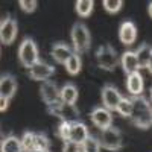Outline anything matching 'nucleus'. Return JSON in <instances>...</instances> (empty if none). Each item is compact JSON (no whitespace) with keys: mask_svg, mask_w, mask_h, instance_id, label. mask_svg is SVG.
<instances>
[{"mask_svg":"<svg viewBox=\"0 0 152 152\" xmlns=\"http://www.w3.org/2000/svg\"><path fill=\"white\" fill-rule=\"evenodd\" d=\"M132 99V113L129 122L138 129H149L152 126V104L142 96H131Z\"/></svg>","mask_w":152,"mask_h":152,"instance_id":"nucleus-1","label":"nucleus"},{"mask_svg":"<svg viewBox=\"0 0 152 152\" xmlns=\"http://www.w3.org/2000/svg\"><path fill=\"white\" fill-rule=\"evenodd\" d=\"M70 38H72V43H73L75 53H78V55L87 52L91 46V34L88 31V28L81 21H76L72 26Z\"/></svg>","mask_w":152,"mask_h":152,"instance_id":"nucleus-2","label":"nucleus"},{"mask_svg":"<svg viewBox=\"0 0 152 152\" xmlns=\"http://www.w3.org/2000/svg\"><path fill=\"white\" fill-rule=\"evenodd\" d=\"M18 61L23 67L28 70L40 61V53H38V47L32 38L26 37L23 38L20 46H18Z\"/></svg>","mask_w":152,"mask_h":152,"instance_id":"nucleus-3","label":"nucleus"},{"mask_svg":"<svg viewBox=\"0 0 152 152\" xmlns=\"http://www.w3.org/2000/svg\"><path fill=\"white\" fill-rule=\"evenodd\" d=\"M96 62L102 70L113 72V70H116V67L120 64V59H119V55L116 52V49H114L111 44H104L96 50Z\"/></svg>","mask_w":152,"mask_h":152,"instance_id":"nucleus-4","label":"nucleus"},{"mask_svg":"<svg viewBox=\"0 0 152 152\" xmlns=\"http://www.w3.org/2000/svg\"><path fill=\"white\" fill-rule=\"evenodd\" d=\"M99 142H100V146L107 151H111V152H117L123 148V137H122V132L119 128L116 126H110L107 129H102L100 131V135H99Z\"/></svg>","mask_w":152,"mask_h":152,"instance_id":"nucleus-5","label":"nucleus"},{"mask_svg":"<svg viewBox=\"0 0 152 152\" xmlns=\"http://www.w3.org/2000/svg\"><path fill=\"white\" fill-rule=\"evenodd\" d=\"M47 113L50 114V116L58 117L61 122H76V120H79V110L75 105L66 104V102H62V100H59V102H56L53 105H49Z\"/></svg>","mask_w":152,"mask_h":152,"instance_id":"nucleus-6","label":"nucleus"},{"mask_svg":"<svg viewBox=\"0 0 152 152\" xmlns=\"http://www.w3.org/2000/svg\"><path fill=\"white\" fill-rule=\"evenodd\" d=\"M17 34H18L17 20L12 18V15L6 14L2 18V23H0V41L3 46H11L15 41Z\"/></svg>","mask_w":152,"mask_h":152,"instance_id":"nucleus-7","label":"nucleus"},{"mask_svg":"<svg viewBox=\"0 0 152 152\" xmlns=\"http://www.w3.org/2000/svg\"><path fill=\"white\" fill-rule=\"evenodd\" d=\"M28 75H29V78L32 81H41V82H44V81H49L55 75V67L52 64H49V62L40 59L37 64H34L29 69Z\"/></svg>","mask_w":152,"mask_h":152,"instance_id":"nucleus-8","label":"nucleus"},{"mask_svg":"<svg viewBox=\"0 0 152 152\" xmlns=\"http://www.w3.org/2000/svg\"><path fill=\"white\" fill-rule=\"evenodd\" d=\"M40 96L47 107L53 105L61 100V88H58L56 82H53L52 79L44 81L41 82V87H40Z\"/></svg>","mask_w":152,"mask_h":152,"instance_id":"nucleus-9","label":"nucleus"},{"mask_svg":"<svg viewBox=\"0 0 152 152\" xmlns=\"http://www.w3.org/2000/svg\"><path fill=\"white\" fill-rule=\"evenodd\" d=\"M100 96H102V102H104V107L110 111H116L117 110V105L122 100V94L120 91L117 90L113 84H105L100 90Z\"/></svg>","mask_w":152,"mask_h":152,"instance_id":"nucleus-10","label":"nucleus"},{"mask_svg":"<svg viewBox=\"0 0 152 152\" xmlns=\"http://www.w3.org/2000/svg\"><path fill=\"white\" fill-rule=\"evenodd\" d=\"M91 122L96 128H99L100 131L102 129H107L113 125V116H111V111L107 110L105 107H94L91 110Z\"/></svg>","mask_w":152,"mask_h":152,"instance_id":"nucleus-11","label":"nucleus"},{"mask_svg":"<svg viewBox=\"0 0 152 152\" xmlns=\"http://www.w3.org/2000/svg\"><path fill=\"white\" fill-rule=\"evenodd\" d=\"M18 90V81L12 73H3L0 76V96L12 99Z\"/></svg>","mask_w":152,"mask_h":152,"instance_id":"nucleus-12","label":"nucleus"},{"mask_svg":"<svg viewBox=\"0 0 152 152\" xmlns=\"http://www.w3.org/2000/svg\"><path fill=\"white\" fill-rule=\"evenodd\" d=\"M119 40L125 46H131L137 40V26L131 20H125L120 23L119 28Z\"/></svg>","mask_w":152,"mask_h":152,"instance_id":"nucleus-13","label":"nucleus"},{"mask_svg":"<svg viewBox=\"0 0 152 152\" xmlns=\"http://www.w3.org/2000/svg\"><path fill=\"white\" fill-rule=\"evenodd\" d=\"M88 137H90V131H88L87 125H85L84 122L76 120V122H72V123H70V129H69V142L82 145Z\"/></svg>","mask_w":152,"mask_h":152,"instance_id":"nucleus-14","label":"nucleus"},{"mask_svg":"<svg viewBox=\"0 0 152 152\" xmlns=\"http://www.w3.org/2000/svg\"><path fill=\"white\" fill-rule=\"evenodd\" d=\"M126 88L131 96H142L143 94V88H145V81L140 72H135L128 75L126 78Z\"/></svg>","mask_w":152,"mask_h":152,"instance_id":"nucleus-15","label":"nucleus"},{"mask_svg":"<svg viewBox=\"0 0 152 152\" xmlns=\"http://www.w3.org/2000/svg\"><path fill=\"white\" fill-rule=\"evenodd\" d=\"M120 66H122L123 72L126 73V76L140 70L135 52H132V50H126V52H123L122 56H120Z\"/></svg>","mask_w":152,"mask_h":152,"instance_id":"nucleus-16","label":"nucleus"},{"mask_svg":"<svg viewBox=\"0 0 152 152\" xmlns=\"http://www.w3.org/2000/svg\"><path fill=\"white\" fill-rule=\"evenodd\" d=\"M75 52H72L70 46H67L66 43L62 41H58L52 46V52H50V55H52V58L55 59V62H58V64H66L67 59L73 55Z\"/></svg>","mask_w":152,"mask_h":152,"instance_id":"nucleus-17","label":"nucleus"},{"mask_svg":"<svg viewBox=\"0 0 152 152\" xmlns=\"http://www.w3.org/2000/svg\"><path fill=\"white\" fill-rule=\"evenodd\" d=\"M78 97H79V90L73 82H67L62 85V88H61V100L62 102L75 105L78 102Z\"/></svg>","mask_w":152,"mask_h":152,"instance_id":"nucleus-18","label":"nucleus"},{"mask_svg":"<svg viewBox=\"0 0 152 152\" xmlns=\"http://www.w3.org/2000/svg\"><path fill=\"white\" fill-rule=\"evenodd\" d=\"M0 152H24L21 146V138L12 134L6 135L2 140V145H0Z\"/></svg>","mask_w":152,"mask_h":152,"instance_id":"nucleus-19","label":"nucleus"},{"mask_svg":"<svg viewBox=\"0 0 152 152\" xmlns=\"http://www.w3.org/2000/svg\"><path fill=\"white\" fill-rule=\"evenodd\" d=\"M135 55H137V61H138L140 69H146L148 62H149V59L152 56V46L149 43H142L140 46L137 47Z\"/></svg>","mask_w":152,"mask_h":152,"instance_id":"nucleus-20","label":"nucleus"},{"mask_svg":"<svg viewBox=\"0 0 152 152\" xmlns=\"http://www.w3.org/2000/svg\"><path fill=\"white\" fill-rule=\"evenodd\" d=\"M75 9H76V14L79 17L87 18V17L91 15V12L94 9V2L93 0H76Z\"/></svg>","mask_w":152,"mask_h":152,"instance_id":"nucleus-21","label":"nucleus"},{"mask_svg":"<svg viewBox=\"0 0 152 152\" xmlns=\"http://www.w3.org/2000/svg\"><path fill=\"white\" fill-rule=\"evenodd\" d=\"M66 70H67V73L69 75H72V76H76L81 70H82V61H81V56L78 55V53H73L69 59H67V62H66Z\"/></svg>","mask_w":152,"mask_h":152,"instance_id":"nucleus-22","label":"nucleus"},{"mask_svg":"<svg viewBox=\"0 0 152 152\" xmlns=\"http://www.w3.org/2000/svg\"><path fill=\"white\" fill-rule=\"evenodd\" d=\"M122 117L125 119H129L131 117V113H132V99L128 97V96H123L122 100L117 105V110H116Z\"/></svg>","mask_w":152,"mask_h":152,"instance_id":"nucleus-23","label":"nucleus"},{"mask_svg":"<svg viewBox=\"0 0 152 152\" xmlns=\"http://www.w3.org/2000/svg\"><path fill=\"white\" fill-rule=\"evenodd\" d=\"M50 140L44 132H35V151L37 152H49Z\"/></svg>","mask_w":152,"mask_h":152,"instance_id":"nucleus-24","label":"nucleus"},{"mask_svg":"<svg viewBox=\"0 0 152 152\" xmlns=\"http://www.w3.org/2000/svg\"><path fill=\"white\" fill-rule=\"evenodd\" d=\"M21 146L24 152H34L35 151V132L24 131L21 135Z\"/></svg>","mask_w":152,"mask_h":152,"instance_id":"nucleus-25","label":"nucleus"},{"mask_svg":"<svg viewBox=\"0 0 152 152\" xmlns=\"http://www.w3.org/2000/svg\"><path fill=\"white\" fill-rule=\"evenodd\" d=\"M82 148H84V152H100V149H102L100 142H99V137H94L91 134L82 143Z\"/></svg>","mask_w":152,"mask_h":152,"instance_id":"nucleus-26","label":"nucleus"},{"mask_svg":"<svg viewBox=\"0 0 152 152\" xmlns=\"http://www.w3.org/2000/svg\"><path fill=\"white\" fill-rule=\"evenodd\" d=\"M102 5H104V9L108 14H116V12H119L122 9L123 2L122 0H104Z\"/></svg>","mask_w":152,"mask_h":152,"instance_id":"nucleus-27","label":"nucleus"},{"mask_svg":"<svg viewBox=\"0 0 152 152\" xmlns=\"http://www.w3.org/2000/svg\"><path fill=\"white\" fill-rule=\"evenodd\" d=\"M72 122H59L56 128V137H59L62 142H69V129Z\"/></svg>","mask_w":152,"mask_h":152,"instance_id":"nucleus-28","label":"nucleus"},{"mask_svg":"<svg viewBox=\"0 0 152 152\" xmlns=\"http://www.w3.org/2000/svg\"><path fill=\"white\" fill-rule=\"evenodd\" d=\"M18 6L23 12H26V14H31V12H34L38 6V2L37 0H20L18 2Z\"/></svg>","mask_w":152,"mask_h":152,"instance_id":"nucleus-29","label":"nucleus"},{"mask_svg":"<svg viewBox=\"0 0 152 152\" xmlns=\"http://www.w3.org/2000/svg\"><path fill=\"white\" fill-rule=\"evenodd\" d=\"M62 152H84V148H82V145H79V143L64 142V146H62Z\"/></svg>","mask_w":152,"mask_h":152,"instance_id":"nucleus-30","label":"nucleus"},{"mask_svg":"<svg viewBox=\"0 0 152 152\" xmlns=\"http://www.w3.org/2000/svg\"><path fill=\"white\" fill-rule=\"evenodd\" d=\"M0 104H2V105H0V110H2V113H5L8 110V107H9V99L0 96Z\"/></svg>","mask_w":152,"mask_h":152,"instance_id":"nucleus-31","label":"nucleus"},{"mask_svg":"<svg viewBox=\"0 0 152 152\" xmlns=\"http://www.w3.org/2000/svg\"><path fill=\"white\" fill-rule=\"evenodd\" d=\"M146 69H148V72L152 75V56H151V59H149V62H148V67H146Z\"/></svg>","mask_w":152,"mask_h":152,"instance_id":"nucleus-32","label":"nucleus"},{"mask_svg":"<svg viewBox=\"0 0 152 152\" xmlns=\"http://www.w3.org/2000/svg\"><path fill=\"white\" fill-rule=\"evenodd\" d=\"M148 14H149V17L152 18V2H151L149 6H148Z\"/></svg>","mask_w":152,"mask_h":152,"instance_id":"nucleus-33","label":"nucleus"},{"mask_svg":"<svg viewBox=\"0 0 152 152\" xmlns=\"http://www.w3.org/2000/svg\"><path fill=\"white\" fill-rule=\"evenodd\" d=\"M149 93H151V104H152V85H151V90H149Z\"/></svg>","mask_w":152,"mask_h":152,"instance_id":"nucleus-34","label":"nucleus"},{"mask_svg":"<svg viewBox=\"0 0 152 152\" xmlns=\"http://www.w3.org/2000/svg\"><path fill=\"white\" fill-rule=\"evenodd\" d=\"M34 152H37V151H34Z\"/></svg>","mask_w":152,"mask_h":152,"instance_id":"nucleus-35","label":"nucleus"}]
</instances>
